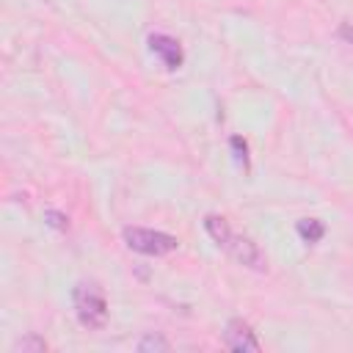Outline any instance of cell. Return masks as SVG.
<instances>
[{
  "instance_id": "obj_1",
  "label": "cell",
  "mask_w": 353,
  "mask_h": 353,
  "mask_svg": "<svg viewBox=\"0 0 353 353\" xmlns=\"http://www.w3.org/2000/svg\"><path fill=\"white\" fill-rule=\"evenodd\" d=\"M204 229H207V234H210L229 256H234L240 265H245V268H251V270H268V259H265V254L259 251V245H256L254 240L243 237V234H234L232 226L226 223V218H221V215H207V218H204Z\"/></svg>"
},
{
  "instance_id": "obj_2",
  "label": "cell",
  "mask_w": 353,
  "mask_h": 353,
  "mask_svg": "<svg viewBox=\"0 0 353 353\" xmlns=\"http://www.w3.org/2000/svg\"><path fill=\"white\" fill-rule=\"evenodd\" d=\"M74 314L85 328H102L108 323V301L97 284H77L72 292Z\"/></svg>"
},
{
  "instance_id": "obj_3",
  "label": "cell",
  "mask_w": 353,
  "mask_h": 353,
  "mask_svg": "<svg viewBox=\"0 0 353 353\" xmlns=\"http://www.w3.org/2000/svg\"><path fill=\"white\" fill-rule=\"evenodd\" d=\"M124 243L127 248L143 254V256H165L171 251L179 248V240L168 232H157V229H143V226H124Z\"/></svg>"
},
{
  "instance_id": "obj_4",
  "label": "cell",
  "mask_w": 353,
  "mask_h": 353,
  "mask_svg": "<svg viewBox=\"0 0 353 353\" xmlns=\"http://www.w3.org/2000/svg\"><path fill=\"white\" fill-rule=\"evenodd\" d=\"M223 345L229 350H237V353H256L259 350V339L254 336L251 325L245 320H229L226 323V331H223Z\"/></svg>"
},
{
  "instance_id": "obj_5",
  "label": "cell",
  "mask_w": 353,
  "mask_h": 353,
  "mask_svg": "<svg viewBox=\"0 0 353 353\" xmlns=\"http://www.w3.org/2000/svg\"><path fill=\"white\" fill-rule=\"evenodd\" d=\"M149 50L163 61L165 69H179L182 61H185V52H182V44L165 33H152L149 36Z\"/></svg>"
},
{
  "instance_id": "obj_6",
  "label": "cell",
  "mask_w": 353,
  "mask_h": 353,
  "mask_svg": "<svg viewBox=\"0 0 353 353\" xmlns=\"http://www.w3.org/2000/svg\"><path fill=\"white\" fill-rule=\"evenodd\" d=\"M295 232H298V237H301L303 243H320L323 234H325V223L317 221V218H301V221L295 223Z\"/></svg>"
},
{
  "instance_id": "obj_7",
  "label": "cell",
  "mask_w": 353,
  "mask_h": 353,
  "mask_svg": "<svg viewBox=\"0 0 353 353\" xmlns=\"http://www.w3.org/2000/svg\"><path fill=\"white\" fill-rule=\"evenodd\" d=\"M44 350H47V342L36 334H28L14 345V353H44Z\"/></svg>"
},
{
  "instance_id": "obj_8",
  "label": "cell",
  "mask_w": 353,
  "mask_h": 353,
  "mask_svg": "<svg viewBox=\"0 0 353 353\" xmlns=\"http://www.w3.org/2000/svg\"><path fill=\"white\" fill-rule=\"evenodd\" d=\"M229 146H232L234 163H237V165H243V168H248V165H251V160H248V143H245V138L232 135V138H229Z\"/></svg>"
},
{
  "instance_id": "obj_9",
  "label": "cell",
  "mask_w": 353,
  "mask_h": 353,
  "mask_svg": "<svg viewBox=\"0 0 353 353\" xmlns=\"http://www.w3.org/2000/svg\"><path fill=\"white\" fill-rule=\"evenodd\" d=\"M168 347H171L168 339L160 336V334H146V336L138 342V350H141V353H149V350H168Z\"/></svg>"
},
{
  "instance_id": "obj_10",
  "label": "cell",
  "mask_w": 353,
  "mask_h": 353,
  "mask_svg": "<svg viewBox=\"0 0 353 353\" xmlns=\"http://www.w3.org/2000/svg\"><path fill=\"white\" fill-rule=\"evenodd\" d=\"M44 221H47L52 229H58V232H66V229H69V218H66L63 212H58V210H47V212H44Z\"/></svg>"
},
{
  "instance_id": "obj_11",
  "label": "cell",
  "mask_w": 353,
  "mask_h": 353,
  "mask_svg": "<svg viewBox=\"0 0 353 353\" xmlns=\"http://www.w3.org/2000/svg\"><path fill=\"white\" fill-rule=\"evenodd\" d=\"M339 39H345L347 44H353V25H347V22H345V25L339 28Z\"/></svg>"
}]
</instances>
